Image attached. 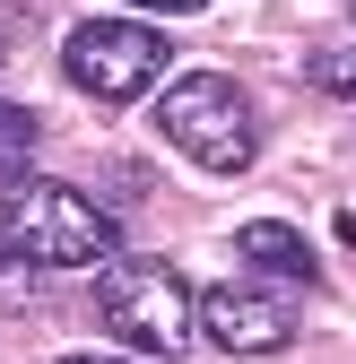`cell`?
<instances>
[{"mask_svg":"<svg viewBox=\"0 0 356 364\" xmlns=\"http://www.w3.org/2000/svg\"><path fill=\"white\" fill-rule=\"evenodd\" d=\"M96 321L105 338L140 347L148 364H174L192 355V330H200V295L174 260H96Z\"/></svg>","mask_w":356,"mask_h":364,"instance_id":"cell-1","label":"cell"},{"mask_svg":"<svg viewBox=\"0 0 356 364\" xmlns=\"http://www.w3.org/2000/svg\"><path fill=\"white\" fill-rule=\"evenodd\" d=\"M0 243L26 269H96L113 260V217L78 182H9L0 191Z\"/></svg>","mask_w":356,"mask_h":364,"instance_id":"cell-2","label":"cell"},{"mask_svg":"<svg viewBox=\"0 0 356 364\" xmlns=\"http://www.w3.org/2000/svg\"><path fill=\"white\" fill-rule=\"evenodd\" d=\"M157 139L192 156L200 173H244L252 165V105L226 70H183L157 96Z\"/></svg>","mask_w":356,"mask_h":364,"instance_id":"cell-3","label":"cell"},{"mask_svg":"<svg viewBox=\"0 0 356 364\" xmlns=\"http://www.w3.org/2000/svg\"><path fill=\"white\" fill-rule=\"evenodd\" d=\"M61 70H70L78 96H96V105H140L174 70V43L148 18H87V26L61 35Z\"/></svg>","mask_w":356,"mask_h":364,"instance_id":"cell-4","label":"cell"},{"mask_svg":"<svg viewBox=\"0 0 356 364\" xmlns=\"http://www.w3.org/2000/svg\"><path fill=\"white\" fill-rule=\"evenodd\" d=\"M200 330L226 355H287L295 347V304L270 295V287H252V278H217L200 295Z\"/></svg>","mask_w":356,"mask_h":364,"instance_id":"cell-5","label":"cell"},{"mask_svg":"<svg viewBox=\"0 0 356 364\" xmlns=\"http://www.w3.org/2000/svg\"><path fill=\"white\" fill-rule=\"evenodd\" d=\"M235 260L252 269V278H270V287H304L313 278V243H304L295 225H278V217H252L235 235Z\"/></svg>","mask_w":356,"mask_h":364,"instance_id":"cell-6","label":"cell"},{"mask_svg":"<svg viewBox=\"0 0 356 364\" xmlns=\"http://www.w3.org/2000/svg\"><path fill=\"white\" fill-rule=\"evenodd\" d=\"M35 148H43V122L26 105H0V182H18L35 165Z\"/></svg>","mask_w":356,"mask_h":364,"instance_id":"cell-7","label":"cell"},{"mask_svg":"<svg viewBox=\"0 0 356 364\" xmlns=\"http://www.w3.org/2000/svg\"><path fill=\"white\" fill-rule=\"evenodd\" d=\"M304 78H313L322 96L356 105V43H313V61H304Z\"/></svg>","mask_w":356,"mask_h":364,"instance_id":"cell-8","label":"cell"},{"mask_svg":"<svg viewBox=\"0 0 356 364\" xmlns=\"http://www.w3.org/2000/svg\"><path fill=\"white\" fill-rule=\"evenodd\" d=\"M35 295H43V278H35V269H26L9 243H0V312H26Z\"/></svg>","mask_w":356,"mask_h":364,"instance_id":"cell-9","label":"cell"},{"mask_svg":"<svg viewBox=\"0 0 356 364\" xmlns=\"http://www.w3.org/2000/svg\"><path fill=\"white\" fill-rule=\"evenodd\" d=\"M140 9H157V18H192V9H209V0H140Z\"/></svg>","mask_w":356,"mask_h":364,"instance_id":"cell-10","label":"cell"},{"mask_svg":"<svg viewBox=\"0 0 356 364\" xmlns=\"http://www.w3.org/2000/svg\"><path fill=\"white\" fill-rule=\"evenodd\" d=\"M61 364H122V355H61Z\"/></svg>","mask_w":356,"mask_h":364,"instance_id":"cell-11","label":"cell"}]
</instances>
